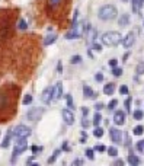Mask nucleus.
I'll list each match as a JSON object with an SVG mask.
<instances>
[{"label": "nucleus", "mask_w": 144, "mask_h": 166, "mask_svg": "<svg viewBox=\"0 0 144 166\" xmlns=\"http://www.w3.org/2000/svg\"><path fill=\"white\" fill-rule=\"evenodd\" d=\"M121 34L118 31H109V32H105L102 35V42L108 47H116V45L121 42Z\"/></svg>", "instance_id": "nucleus-1"}, {"label": "nucleus", "mask_w": 144, "mask_h": 166, "mask_svg": "<svg viewBox=\"0 0 144 166\" xmlns=\"http://www.w3.org/2000/svg\"><path fill=\"white\" fill-rule=\"evenodd\" d=\"M116 16H118V10L115 6L105 5L99 9V18L102 21H114Z\"/></svg>", "instance_id": "nucleus-2"}, {"label": "nucleus", "mask_w": 144, "mask_h": 166, "mask_svg": "<svg viewBox=\"0 0 144 166\" xmlns=\"http://www.w3.org/2000/svg\"><path fill=\"white\" fill-rule=\"evenodd\" d=\"M12 136L15 137V140H21V138H28L31 136V128L28 125H16V127L12 130Z\"/></svg>", "instance_id": "nucleus-3"}, {"label": "nucleus", "mask_w": 144, "mask_h": 166, "mask_svg": "<svg viewBox=\"0 0 144 166\" xmlns=\"http://www.w3.org/2000/svg\"><path fill=\"white\" fill-rule=\"evenodd\" d=\"M83 34H84V23L80 22V23H76V25L73 26L72 31L66 34V38L67 39H76V38H80Z\"/></svg>", "instance_id": "nucleus-4"}, {"label": "nucleus", "mask_w": 144, "mask_h": 166, "mask_svg": "<svg viewBox=\"0 0 144 166\" xmlns=\"http://www.w3.org/2000/svg\"><path fill=\"white\" fill-rule=\"evenodd\" d=\"M26 149H28V143H26V138H21V140H18L16 146H15V149H13V159H12V162H15L16 156H19L21 153H23V152H25Z\"/></svg>", "instance_id": "nucleus-5"}, {"label": "nucleus", "mask_w": 144, "mask_h": 166, "mask_svg": "<svg viewBox=\"0 0 144 166\" xmlns=\"http://www.w3.org/2000/svg\"><path fill=\"white\" fill-rule=\"evenodd\" d=\"M44 112H45L44 108H31L28 111V114H26V118L31 120V121H37V120H39L41 117L44 115Z\"/></svg>", "instance_id": "nucleus-6"}, {"label": "nucleus", "mask_w": 144, "mask_h": 166, "mask_svg": "<svg viewBox=\"0 0 144 166\" xmlns=\"http://www.w3.org/2000/svg\"><path fill=\"white\" fill-rule=\"evenodd\" d=\"M61 115H63V120H64V122L67 125H73L74 124V114H73L72 109H63Z\"/></svg>", "instance_id": "nucleus-7"}, {"label": "nucleus", "mask_w": 144, "mask_h": 166, "mask_svg": "<svg viewBox=\"0 0 144 166\" xmlns=\"http://www.w3.org/2000/svg\"><path fill=\"white\" fill-rule=\"evenodd\" d=\"M63 96V83L58 82L53 88V95H51V101H58Z\"/></svg>", "instance_id": "nucleus-8"}, {"label": "nucleus", "mask_w": 144, "mask_h": 166, "mask_svg": "<svg viewBox=\"0 0 144 166\" xmlns=\"http://www.w3.org/2000/svg\"><path fill=\"white\" fill-rule=\"evenodd\" d=\"M122 45L125 47V48H130V47H133L135 44V34L134 32H128L127 37L125 38H122Z\"/></svg>", "instance_id": "nucleus-9"}, {"label": "nucleus", "mask_w": 144, "mask_h": 166, "mask_svg": "<svg viewBox=\"0 0 144 166\" xmlns=\"http://www.w3.org/2000/svg\"><path fill=\"white\" fill-rule=\"evenodd\" d=\"M109 134H111V138H112V141L116 144H119L121 143V140H122V133H121V130H118V128H111L109 130Z\"/></svg>", "instance_id": "nucleus-10"}, {"label": "nucleus", "mask_w": 144, "mask_h": 166, "mask_svg": "<svg viewBox=\"0 0 144 166\" xmlns=\"http://www.w3.org/2000/svg\"><path fill=\"white\" fill-rule=\"evenodd\" d=\"M114 122L116 125H124L125 124V112L124 111H116L114 114Z\"/></svg>", "instance_id": "nucleus-11"}, {"label": "nucleus", "mask_w": 144, "mask_h": 166, "mask_svg": "<svg viewBox=\"0 0 144 166\" xmlns=\"http://www.w3.org/2000/svg\"><path fill=\"white\" fill-rule=\"evenodd\" d=\"M51 95H53V88L48 86V88H45L42 90V95H41V101L44 102V104H50L51 102Z\"/></svg>", "instance_id": "nucleus-12"}, {"label": "nucleus", "mask_w": 144, "mask_h": 166, "mask_svg": "<svg viewBox=\"0 0 144 166\" xmlns=\"http://www.w3.org/2000/svg\"><path fill=\"white\" fill-rule=\"evenodd\" d=\"M10 138H12V130H9L7 134H6L5 140H3V143L0 144V147H2V149H7V147L10 146Z\"/></svg>", "instance_id": "nucleus-13"}, {"label": "nucleus", "mask_w": 144, "mask_h": 166, "mask_svg": "<svg viewBox=\"0 0 144 166\" xmlns=\"http://www.w3.org/2000/svg\"><path fill=\"white\" fill-rule=\"evenodd\" d=\"M83 95H84V98H89V99H92V98L96 96V93L92 90V88H89V86H86V85L83 86Z\"/></svg>", "instance_id": "nucleus-14"}, {"label": "nucleus", "mask_w": 144, "mask_h": 166, "mask_svg": "<svg viewBox=\"0 0 144 166\" xmlns=\"http://www.w3.org/2000/svg\"><path fill=\"white\" fill-rule=\"evenodd\" d=\"M56 41H57V35H56V34H51V35H47V37L44 38V45H47V47H48V45L54 44Z\"/></svg>", "instance_id": "nucleus-15"}, {"label": "nucleus", "mask_w": 144, "mask_h": 166, "mask_svg": "<svg viewBox=\"0 0 144 166\" xmlns=\"http://www.w3.org/2000/svg\"><path fill=\"white\" fill-rule=\"evenodd\" d=\"M127 160H128V163H130L131 166H137V165H140V162H141L138 156H135V155H130Z\"/></svg>", "instance_id": "nucleus-16"}, {"label": "nucleus", "mask_w": 144, "mask_h": 166, "mask_svg": "<svg viewBox=\"0 0 144 166\" xmlns=\"http://www.w3.org/2000/svg\"><path fill=\"white\" fill-rule=\"evenodd\" d=\"M115 92V83H108L105 85V88H103V93L105 95H112Z\"/></svg>", "instance_id": "nucleus-17"}, {"label": "nucleus", "mask_w": 144, "mask_h": 166, "mask_svg": "<svg viewBox=\"0 0 144 166\" xmlns=\"http://www.w3.org/2000/svg\"><path fill=\"white\" fill-rule=\"evenodd\" d=\"M128 21H130V16H128L127 13H124V15L121 16V19L118 21V22H119V26H127V25H128Z\"/></svg>", "instance_id": "nucleus-18"}, {"label": "nucleus", "mask_w": 144, "mask_h": 166, "mask_svg": "<svg viewBox=\"0 0 144 166\" xmlns=\"http://www.w3.org/2000/svg\"><path fill=\"white\" fill-rule=\"evenodd\" d=\"M133 117H134V120H137V121H140V120H143V117H144V112L141 109H135L133 112Z\"/></svg>", "instance_id": "nucleus-19"}, {"label": "nucleus", "mask_w": 144, "mask_h": 166, "mask_svg": "<svg viewBox=\"0 0 144 166\" xmlns=\"http://www.w3.org/2000/svg\"><path fill=\"white\" fill-rule=\"evenodd\" d=\"M100 121H102V115L99 114V111H96V114H95V117H93V125L98 127L100 124Z\"/></svg>", "instance_id": "nucleus-20"}, {"label": "nucleus", "mask_w": 144, "mask_h": 166, "mask_svg": "<svg viewBox=\"0 0 144 166\" xmlns=\"http://www.w3.org/2000/svg\"><path fill=\"white\" fill-rule=\"evenodd\" d=\"M60 153H61V150L58 149V150H56V152H54V153H53V156H51L50 159H48V163H54V162L57 160V157H58V156H60Z\"/></svg>", "instance_id": "nucleus-21"}, {"label": "nucleus", "mask_w": 144, "mask_h": 166, "mask_svg": "<svg viewBox=\"0 0 144 166\" xmlns=\"http://www.w3.org/2000/svg\"><path fill=\"white\" fill-rule=\"evenodd\" d=\"M143 133H144V127H143V125H137V127H134V130H133L134 136H141Z\"/></svg>", "instance_id": "nucleus-22"}, {"label": "nucleus", "mask_w": 144, "mask_h": 166, "mask_svg": "<svg viewBox=\"0 0 144 166\" xmlns=\"http://www.w3.org/2000/svg\"><path fill=\"white\" fill-rule=\"evenodd\" d=\"M143 5V0H133V10L134 12H138L140 10V6Z\"/></svg>", "instance_id": "nucleus-23"}, {"label": "nucleus", "mask_w": 144, "mask_h": 166, "mask_svg": "<svg viewBox=\"0 0 144 166\" xmlns=\"http://www.w3.org/2000/svg\"><path fill=\"white\" fill-rule=\"evenodd\" d=\"M106 152H108V155L112 156V157H115V156H118V150H116V147H114V146H111V147H108V149H106Z\"/></svg>", "instance_id": "nucleus-24"}, {"label": "nucleus", "mask_w": 144, "mask_h": 166, "mask_svg": "<svg viewBox=\"0 0 144 166\" xmlns=\"http://www.w3.org/2000/svg\"><path fill=\"white\" fill-rule=\"evenodd\" d=\"M93 136H95V137H96V138H100V137H102V136H103V130H102V128H100L99 125H98V127L95 128Z\"/></svg>", "instance_id": "nucleus-25"}, {"label": "nucleus", "mask_w": 144, "mask_h": 166, "mask_svg": "<svg viewBox=\"0 0 144 166\" xmlns=\"http://www.w3.org/2000/svg\"><path fill=\"white\" fill-rule=\"evenodd\" d=\"M112 74H114V76H115V77H119V76H121L122 74V69L121 67H112Z\"/></svg>", "instance_id": "nucleus-26"}, {"label": "nucleus", "mask_w": 144, "mask_h": 166, "mask_svg": "<svg viewBox=\"0 0 144 166\" xmlns=\"http://www.w3.org/2000/svg\"><path fill=\"white\" fill-rule=\"evenodd\" d=\"M80 61H82V57L80 55H73L72 58H70V63L72 64H79Z\"/></svg>", "instance_id": "nucleus-27"}, {"label": "nucleus", "mask_w": 144, "mask_h": 166, "mask_svg": "<svg viewBox=\"0 0 144 166\" xmlns=\"http://www.w3.org/2000/svg\"><path fill=\"white\" fill-rule=\"evenodd\" d=\"M137 74H144V61H140L137 66Z\"/></svg>", "instance_id": "nucleus-28"}, {"label": "nucleus", "mask_w": 144, "mask_h": 166, "mask_svg": "<svg viewBox=\"0 0 144 166\" xmlns=\"http://www.w3.org/2000/svg\"><path fill=\"white\" fill-rule=\"evenodd\" d=\"M66 99H67V106H68V109L74 108V105H73V98H72V95H67Z\"/></svg>", "instance_id": "nucleus-29"}, {"label": "nucleus", "mask_w": 144, "mask_h": 166, "mask_svg": "<svg viewBox=\"0 0 144 166\" xmlns=\"http://www.w3.org/2000/svg\"><path fill=\"white\" fill-rule=\"evenodd\" d=\"M18 28H19V29H22V31H25V29L28 28V25H26V21H25V19H21V21H19V25H18Z\"/></svg>", "instance_id": "nucleus-30"}, {"label": "nucleus", "mask_w": 144, "mask_h": 166, "mask_svg": "<svg viewBox=\"0 0 144 166\" xmlns=\"http://www.w3.org/2000/svg\"><path fill=\"white\" fill-rule=\"evenodd\" d=\"M137 150H138L140 153H144V140L137 141Z\"/></svg>", "instance_id": "nucleus-31"}, {"label": "nucleus", "mask_w": 144, "mask_h": 166, "mask_svg": "<svg viewBox=\"0 0 144 166\" xmlns=\"http://www.w3.org/2000/svg\"><path fill=\"white\" fill-rule=\"evenodd\" d=\"M23 105H29L31 102H32V96L31 95H25V98H23Z\"/></svg>", "instance_id": "nucleus-32"}, {"label": "nucleus", "mask_w": 144, "mask_h": 166, "mask_svg": "<svg viewBox=\"0 0 144 166\" xmlns=\"http://www.w3.org/2000/svg\"><path fill=\"white\" fill-rule=\"evenodd\" d=\"M86 156H88V159H89V160H93V159H95L93 150H92V149H86Z\"/></svg>", "instance_id": "nucleus-33"}, {"label": "nucleus", "mask_w": 144, "mask_h": 166, "mask_svg": "<svg viewBox=\"0 0 144 166\" xmlns=\"http://www.w3.org/2000/svg\"><path fill=\"white\" fill-rule=\"evenodd\" d=\"M77 16H79V10L76 9L74 10V15H73V21H72V26H74L76 23H77Z\"/></svg>", "instance_id": "nucleus-34"}, {"label": "nucleus", "mask_w": 144, "mask_h": 166, "mask_svg": "<svg viewBox=\"0 0 144 166\" xmlns=\"http://www.w3.org/2000/svg\"><path fill=\"white\" fill-rule=\"evenodd\" d=\"M116 105H118V101H116V99H112L111 102L108 104V109H114Z\"/></svg>", "instance_id": "nucleus-35"}, {"label": "nucleus", "mask_w": 144, "mask_h": 166, "mask_svg": "<svg viewBox=\"0 0 144 166\" xmlns=\"http://www.w3.org/2000/svg\"><path fill=\"white\" fill-rule=\"evenodd\" d=\"M119 93L121 95H127L128 93V88L125 86V85H122L121 88H119Z\"/></svg>", "instance_id": "nucleus-36"}, {"label": "nucleus", "mask_w": 144, "mask_h": 166, "mask_svg": "<svg viewBox=\"0 0 144 166\" xmlns=\"http://www.w3.org/2000/svg\"><path fill=\"white\" fill-rule=\"evenodd\" d=\"M95 80H96V82H102V80H103V74H102V73H96V74H95Z\"/></svg>", "instance_id": "nucleus-37"}, {"label": "nucleus", "mask_w": 144, "mask_h": 166, "mask_svg": "<svg viewBox=\"0 0 144 166\" xmlns=\"http://www.w3.org/2000/svg\"><path fill=\"white\" fill-rule=\"evenodd\" d=\"M31 150H32L33 155H37L38 152H41V150H42V147H38V146H32V147H31Z\"/></svg>", "instance_id": "nucleus-38"}, {"label": "nucleus", "mask_w": 144, "mask_h": 166, "mask_svg": "<svg viewBox=\"0 0 144 166\" xmlns=\"http://www.w3.org/2000/svg\"><path fill=\"white\" fill-rule=\"evenodd\" d=\"M93 50L98 51V53H100V51H102V45L98 44V42H95V44H93Z\"/></svg>", "instance_id": "nucleus-39"}, {"label": "nucleus", "mask_w": 144, "mask_h": 166, "mask_svg": "<svg viewBox=\"0 0 144 166\" xmlns=\"http://www.w3.org/2000/svg\"><path fill=\"white\" fill-rule=\"evenodd\" d=\"M95 150H96V152H105L106 147H105V146H102V144H100V146H96V147H95Z\"/></svg>", "instance_id": "nucleus-40"}, {"label": "nucleus", "mask_w": 144, "mask_h": 166, "mask_svg": "<svg viewBox=\"0 0 144 166\" xmlns=\"http://www.w3.org/2000/svg\"><path fill=\"white\" fill-rule=\"evenodd\" d=\"M116 64H118V60H116V58H112V60H109V66H111V67H115Z\"/></svg>", "instance_id": "nucleus-41"}, {"label": "nucleus", "mask_w": 144, "mask_h": 166, "mask_svg": "<svg viewBox=\"0 0 144 166\" xmlns=\"http://www.w3.org/2000/svg\"><path fill=\"white\" fill-rule=\"evenodd\" d=\"M61 0H50V5L53 6V7H56L57 5H58V3H60Z\"/></svg>", "instance_id": "nucleus-42"}, {"label": "nucleus", "mask_w": 144, "mask_h": 166, "mask_svg": "<svg viewBox=\"0 0 144 166\" xmlns=\"http://www.w3.org/2000/svg\"><path fill=\"white\" fill-rule=\"evenodd\" d=\"M114 165H116V166H122V165H124V162H122V160H115V162H114Z\"/></svg>", "instance_id": "nucleus-43"}, {"label": "nucleus", "mask_w": 144, "mask_h": 166, "mask_svg": "<svg viewBox=\"0 0 144 166\" xmlns=\"http://www.w3.org/2000/svg\"><path fill=\"white\" fill-rule=\"evenodd\" d=\"M102 106H103L102 104H96V106H95V108H96V111H100V109H102Z\"/></svg>", "instance_id": "nucleus-44"}, {"label": "nucleus", "mask_w": 144, "mask_h": 166, "mask_svg": "<svg viewBox=\"0 0 144 166\" xmlns=\"http://www.w3.org/2000/svg\"><path fill=\"white\" fill-rule=\"evenodd\" d=\"M82 125H83V127H88V125H89V122L86 121V118H84L83 121H82Z\"/></svg>", "instance_id": "nucleus-45"}, {"label": "nucleus", "mask_w": 144, "mask_h": 166, "mask_svg": "<svg viewBox=\"0 0 144 166\" xmlns=\"http://www.w3.org/2000/svg\"><path fill=\"white\" fill-rule=\"evenodd\" d=\"M88 114H89V108H83V115L86 117Z\"/></svg>", "instance_id": "nucleus-46"}, {"label": "nucleus", "mask_w": 144, "mask_h": 166, "mask_svg": "<svg viewBox=\"0 0 144 166\" xmlns=\"http://www.w3.org/2000/svg\"><path fill=\"white\" fill-rule=\"evenodd\" d=\"M125 106H127V111H130V99L125 101Z\"/></svg>", "instance_id": "nucleus-47"}, {"label": "nucleus", "mask_w": 144, "mask_h": 166, "mask_svg": "<svg viewBox=\"0 0 144 166\" xmlns=\"http://www.w3.org/2000/svg\"><path fill=\"white\" fill-rule=\"evenodd\" d=\"M63 150H68V146H67V141L63 144Z\"/></svg>", "instance_id": "nucleus-48"}, {"label": "nucleus", "mask_w": 144, "mask_h": 166, "mask_svg": "<svg viewBox=\"0 0 144 166\" xmlns=\"http://www.w3.org/2000/svg\"><path fill=\"white\" fill-rule=\"evenodd\" d=\"M57 69H58V72H61V70H63V66H61V63H58V66H57Z\"/></svg>", "instance_id": "nucleus-49"}, {"label": "nucleus", "mask_w": 144, "mask_h": 166, "mask_svg": "<svg viewBox=\"0 0 144 166\" xmlns=\"http://www.w3.org/2000/svg\"><path fill=\"white\" fill-rule=\"evenodd\" d=\"M82 163H83L82 160H76V162H74V165H82Z\"/></svg>", "instance_id": "nucleus-50"}, {"label": "nucleus", "mask_w": 144, "mask_h": 166, "mask_svg": "<svg viewBox=\"0 0 144 166\" xmlns=\"http://www.w3.org/2000/svg\"><path fill=\"white\" fill-rule=\"evenodd\" d=\"M124 2H127V0H124Z\"/></svg>", "instance_id": "nucleus-51"}]
</instances>
